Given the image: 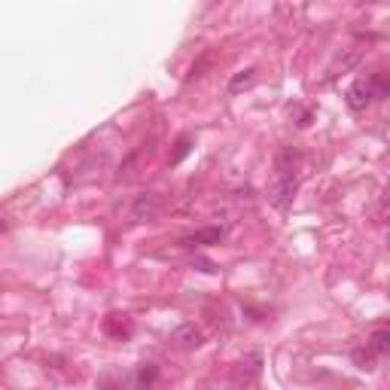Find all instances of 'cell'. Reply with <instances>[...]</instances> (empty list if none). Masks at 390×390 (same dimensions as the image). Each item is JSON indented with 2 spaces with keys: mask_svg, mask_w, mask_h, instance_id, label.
Masks as SVG:
<instances>
[{
  "mask_svg": "<svg viewBox=\"0 0 390 390\" xmlns=\"http://www.w3.org/2000/svg\"><path fill=\"white\" fill-rule=\"evenodd\" d=\"M253 80H256V70H253V68H247V70H238V73H235V80L229 82V95H238V92H241V89H247V86H250Z\"/></svg>",
  "mask_w": 390,
  "mask_h": 390,
  "instance_id": "obj_6",
  "label": "cell"
},
{
  "mask_svg": "<svg viewBox=\"0 0 390 390\" xmlns=\"http://www.w3.org/2000/svg\"><path fill=\"white\" fill-rule=\"evenodd\" d=\"M186 153H189V140H180V149H177V156H174V159H171V165H177V162L183 159Z\"/></svg>",
  "mask_w": 390,
  "mask_h": 390,
  "instance_id": "obj_8",
  "label": "cell"
},
{
  "mask_svg": "<svg viewBox=\"0 0 390 390\" xmlns=\"http://www.w3.org/2000/svg\"><path fill=\"white\" fill-rule=\"evenodd\" d=\"M223 235H226V232L217 229V226H213V229H202V232H195V235L189 238L186 244H198V247H204V244H220Z\"/></svg>",
  "mask_w": 390,
  "mask_h": 390,
  "instance_id": "obj_5",
  "label": "cell"
},
{
  "mask_svg": "<svg viewBox=\"0 0 390 390\" xmlns=\"http://www.w3.org/2000/svg\"><path fill=\"white\" fill-rule=\"evenodd\" d=\"M174 342L183 347V351H195V347H202L204 333L195 323H183V327H177V333H174Z\"/></svg>",
  "mask_w": 390,
  "mask_h": 390,
  "instance_id": "obj_3",
  "label": "cell"
},
{
  "mask_svg": "<svg viewBox=\"0 0 390 390\" xmlns=\"http://www.w3.org/2000/svg\"><path fill=\"white\" fill-rule=\"evenodd\" d=\"M299 189V180H296V171H275V180L269 186V202L278 207V211H287L290 202H293Z\"/></svg>",
  "mask_w": 390,
  "mask_h": 390,
  "instance_id": "obj_1",
  "label": "cell"
},
{
  "mask_svg": "<svg viewBox=\"0 0 390 390\" xmlns=\"http://www.w3.org/2000/svg\"><path fill=\"white\" fill-rule=\"evenodd\" d=\"M159 213H162V198L153 193H140L135 198V204H131V220H137V223H149L159 217Z\"/></svg>",
  "mask_w": 390,
  "mask_h": 390,
  "instance_id": "obj_2",
  "label": "cell"
},
{
  "mask_svg": "<svg viewBox=\"0 0 390 390\" xmlns=\"http://www.w3.org/2000/svg\"><path fill=\"white\" fill-rule=\"evenodd\" d=\"M369 347H372L375 354H384V351H387V333H384V329H378V333L369 336Z\"/></svg>",
  "mask_w": 390,
  "mask_h": 390,
  "instance_id": "obj_7",
  "label": "cell"
},
{
  "mask_svg": "<svg viewBox=\"0 0 390 390\" xmlns=\"http://www.w3.org/2000/svg\"><path fill=\"white\" fill-rule=\"evenodd\" d=\"M372 101V89H369V82H354L351 86V92H347V104H351V110H363Z\"/></svg>",
  "mask_w": 390,
  "mask_h": 390,
  "instance_id": "obj_4",
  "label": "cell"
},
{
  "mask_svg": "<svg viewBox=\"0 0 390 390\" xmlns=\"http://www.w3.org/2000/svg\"><path fill=\"white\" fill-rule=\"evenodd\" d=\"M0 229H3V223H0Z\"/></svg>",
  "mask_w": 390,
  "mask_h": 390,
  "instance_id": "obj_9",
  "label": "cell"
}]
</instances>
